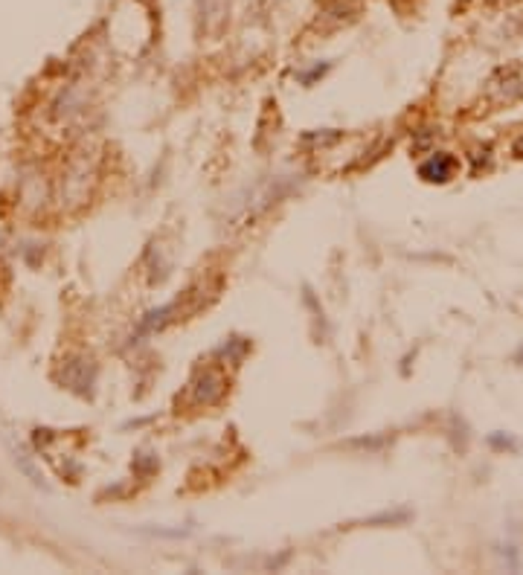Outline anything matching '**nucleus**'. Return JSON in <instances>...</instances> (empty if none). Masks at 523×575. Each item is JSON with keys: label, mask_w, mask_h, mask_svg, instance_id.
Segmentation results:
<instances>
[{"label": "nucleus", "mask_w": 523, "mask_h": 575, "mask_svg": "<svg viewBox=\"0 0 523 575\" xmlns=\"http://www.w3.org/2000/svg\"><path fill=\"white\" fill-rule=\"evenodd\" d=\"M451 169H453V160L445 157V154H439V157H433L431 163H424V166H421V177H428V180H448Z\"/></svg>", "instance_id": "obj_1"}]
</instances>
